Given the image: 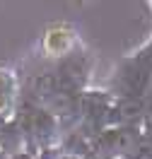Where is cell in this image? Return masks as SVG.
Listing matches in <instances>:
<instances>
[{
    "label": "cell",
    "instance_id": "cell-3",
    "mask_svg": "<svg viewBox=\"0 0 152 159\" xmlns=\"http://www.w3.org/2000/svg\"><path fill=\"white\" fill-rule=\"evenodd\" d=\"M58 159H85L82 154H77V152H65V154H61Z\"/></svg>",
    "mask_w": 152,
    "mask_h": 159
},
{
    "label": "cell",
    "instance_id": "cell-1",
    "mask_svg": "<svg viewBox=\"0 0 152 159\" xmlns=\"http://www.w3.org/2000/svg\"><path fill=\"white\" fill-rule=\"evenodd\" d=\"M44 53L48 58H70L75 56V46H77V34L68 24H53L44 34Z\"/></svg>",
    "mask_w": 152,
    "mask_h": 159
},
{
    "label": "cell",
    "instance_id": "cell-2",
    "mask_svg": "<svg viewBox=\"0 0 152 159\" xmlns=\"http://www.w3.org/2000/svg\"><path fill=\"white\" fill-rule=\"evenodd\" d=\"M15 92H17L15 72L0 68V118H7V116L12 113V106H15Z\"/></svg>",
    "mask_w": 152,
    "mask_h": 159
}]
</instances>
